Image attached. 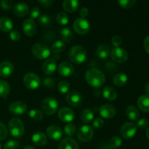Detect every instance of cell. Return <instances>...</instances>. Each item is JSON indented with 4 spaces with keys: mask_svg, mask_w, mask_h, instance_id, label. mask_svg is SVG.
Here are the masks:
<instances>
[{
    "mask_svg": "<svg viewBox=\"0 0 149 149\" xmlns=\"http://www.w3.org/2000/svg\"><path fill=\"white\" fill-rule=\"evenodd\" d=\"M86 81L95 88H100L104 84L106 77L104 74L97 68H90L85 73Z\"/></svg>",
    "mask_w": 149,
    "mask_h": 149,
    "instance_id": "cell-1",
    "label": "cell"
},
{
    "mask_svg": "<svg viewBox=\"0 0 149 149\" xmlns=\"http://www.w3.org/2000/svg\"><path fill=\"white\" fill-rule=\"evenodd\" d=\"M68 57L73 63L79 65L87 59V51L81 45H75L70 50Z\"/></svg>",
    "mask_w": 149,
    "mask_h": 149,
    "instance_id": "cell-2",
    "label": "cell"
},
{
    "mask_svg": "<svg viewBox=\"0 0 149 149\" xmlns=\"http://www.w3.org/2000/svg\"><path fill=\"white\" fill-rule=\"evenodd\" d=\"M8 128L12 136L15 138H21L24 134V125L18 118L14 117L10 119L8 124Z\"/></svg>",
    "mask_w": 149,
    "mask_h": 149,
    "instance_id": "cell-3",
    "label": "cell"
},
{
    "mask_svg": "<svg viewBox=\"0 0 149 149\" xmlns=\"http://www.w3.org/2000/svg\"><path fill=\"white\" fill-rule=\"evenodd\" d=\"M31 52L33 56L39 60H44L50 55V49L47 45L43 43H36L31 48Z\"/></svg>",
    "mask_w": 149,
    "mask_h": 149,
    "instance_id": "cell-4",
    "label": "cell"
},
{
    "mask_svg": "<svg viewBox=\"0 0 149 149\" xmlns=\"http://www.w3.org/2000/svg\"><path fill=\"white\" fill-rule=\"evenodd\" d=\"M42 109L44 113L47 115H52L58 109V102L54 97H47L43 100Z\"/></svg>",
    "mask_w": 149,
    "mask_h": 149,
    "instance_id": "cell-5",
    "label": "cell"
},
{
    "mask_svg": "<svg viewBox=\"0 0 149 149\" xmlns=\"http://www.w3.org/2000/svg\"><path fill=\"white\" fill-rule=\"evenodd\" d=\"M23 83L27 88L36 90L41 84V79L39 76L33 73H27L23 77Z\"/></svg>",
    "mask_w": 149,
    "mask_h": 149,
    "instance_id": "cell-6",
    "label": "cell"
},
{
    "mask_svg": "<svg viewBox=\"0 0 149 149\" xmlns=\"http://www.w3.org/2000/svg\"><path fill=\"white\" fill-rule=\"evenodd\" d=\"M77 138L80 141L86 143L90 141L94 135V130L89 125H83L77 130Z\"/></svg>",
    "mask_w": 149,
    "mask_h": 149,
    "instance_id": "cell-7",
    "label": "cell"
},
{
    "mask_svg": "<svg viewBox=\"0 0 149 149\" xmlns=\"http://www.w3.org/2000/svg\"><path fill=\"white\" fill-rule=\"evenodd\" d=\"M73 28L77 33L81 35L88 33L90 29V24L87 20L84 18H77L73 24Z\"/></svg>",
    "mask_w": 149,
    "mask_h": 149,
    "instance_id": "cell-8",
    "label": "cell"
},
{
    "mask_svg": "<svg viewBox=\"0 0 149 149\" xmlns=\"http://www.w3.org/2000/svg\"><path fill=\"white\" fill-rule=\"evenodd\" d=\"M137 130H138V127L135 124L132 122H126L121 127V135L125 139H130L132 137L135 136L137 132Z\"/></svg>",
    "mask_w": 149,
    "mask_h": 149,
    "instance_id": "cell-9",
    "label": "cell"
},
{
    "mask_svg": "<svg viewBox=\"0 0 149 149\" xmlns=\"http://www.w3.org/2000/svg\"><path fill=\"white\" fill-rule=\"evenodd\" d=\"M111 57L114 62L123 63L128 59V53L125 49L121 47H114L111 52Z\"/></svg>",
    "mask_w": 149,
    "mask_h": 149,
    "instance_id": "cell-10",
    "label": "cell"
},
{
    "mask_svg": "<svg viewBox=\"0 0 149 149\" xmlns=\"http://www.w3.org/2000/svg\"><path fill=\"white\" fill-rule=\"evenodd\" d=\"M65 98H66L67 103L73 107H79L82 104V96L79 92L75 91V90H72L67 93Z\"/></svg>",
    "mask_w": 149,
    "mask_h": 149,
    "instance_id": "cell-11",
    "label": "cell"
},
{
    "mask_svg": "<svg viewBox=\"0 0 149 149\" xmlns=\"http://www.w3.org/2000/svg\"><path fill=\"white\" fill-rule=\"evenodd\" d=\"M9 111L10 113L15 116H19L26 113L27 110V106L24 102L15 101L12 103L9 106Z\"/></svg>",
    "mask_w": 149,
    "mask_h": 149,
    "instance_id": "cell-12",
    "label": "cell"
},
{
    "mask_svg": "<svg viewBox=\"0 0 149 149\" xmlns=\"http://www.w3.org/2000/svg\"><path fill=\"white\" fill-rule=\"evenodd\" d=\"M46 132L49 139L55 141L61 140L63 135V132L62 129L56 125H52V126L48 127Z\"/></svg>",
    "mask_w": 149,
    "mask_h": 149,
    "instance_id": "cell-13",
    "label": "cell"
},
{
    "mask_svg": "<svg viewBox=\"0 0 149 149\" xmlns=\"http://www.w3.org/2000/svg\"><path fill=\"white\" fill-rule=\"evenodd\" d=\"M58 117L62 122L69 124L75 119V113L71 109L64 107L58 111Z\"/></svg>",
    "mask_w": 149,
    "mask_h": 149,
    "instance_id": "cell-14",
    "label": "cell"
},
{
    "mask_svg": "<svg viewBox=\"0 0 149 149\" xmlns=\"http://www.w3.org/2000/svg\"><path fill=\"white\" fill-rule=\"evenodd\" d=\"M99 113L104 119H111L116 115V109L111 104H105L99 109Z\"/></svg>",
    "mask_w": 149,
    "mask_h": 149,
    "instance_id": "cell-15",
    "label": "cell"
},
{
    "mask_svg": "<svg viewBox=\"0 0 149 149\" xmlns=\"http://www.w3.org/2000/svg\"><path fill=\"white\" fill-rule=\"evenodd\" d=\"M23 30L25 34L29 36H33L37 31L36 23L31 18L26 19L23 23Z\"/></svg>",
    "mask_w": 149,
    "mask_h": 149,
    "instance_id": "cell-16",
    "label": "cell"
},
{
    "mask_svg": "<svg viewBox=\"0 0 149 149\" xmlns=\"http://www.w3.org/2000/svg\"><path fill=\"white\" fill-rule=\"evenodd\" d=\"M58 73L62 77H68L74 74V68L72 64L68 61H63L61 63L58 68Z\"/></svg>",
    "mask_w": 149,
    "mask_h": 149,
    "instance_id": "cell-17",
    "label": "cell"
},
{
    "mask_svg": "<svg viewBox=\"0 0 149 149\" xmlns=\"http://www.w3.org/2000/svg\"><path fill=\"white\" fill-rule=\"evenodd\" d=\"M14 65L10 61H3L0 63V77L7 78L13 74Z\"/></svg>",
    "mask_w": 149,
    "mask_h": 149,
    "instance_id": "cell-18",
    "label": "cell"
},
{
    "mask_svg": "<svg viewBox=\"0 0 149 149\" xmlns=\"http://www.w3.org/2000/svg\"><path fill=\"white\" fill-rule=\"evenodd\" d=\"M57 65L55 60L49 58L46 60L42 65V71L47 75H51L56 71Z\"/></svg>",
    "mask_w": 149,
    "mask_h": 149,
    "instance_id": "cell-19",
    "label": "cell"
},
{
    "mask_svg": "<svg viewBox=\"0 0 149 149\" xmlns=\"http://www.w3.org/2000/svg\"><path fill=\"white\" fill-rule=\"evenodd\" d=\"M13 13L18 17L26 16L29 13V7L27 4L20 2L16 4L13 7Z\"/></svg>",
    "mask_w": 149,
    "mask_h": 149,
    "instance_id": "cell-20",
    "label": "cell"
},
{
    "mask_svg": "<svg viewBox=\"0 0 149 149\" xmlns=\"http://www.w3.org/2000/svg\"><path fill=\"white\" fill-rule=\"evenodd\" d=\"M58 149H79V145L75 140L68 137L61 141Z\"/></svg>",
    "mask_w": 149,
    "mask_h": 149,
    "instance_id": "cell-21",
    "label": "cell"
},
{
    "mask_svg": "<svg viewBox=\"0 0 149 149\" xmlns=\"http://www.w3.org/2000/svg\"><path fill=\"white\" fill-rule=\"evenodd\" d=\"M32 141L36 146H43L47 142V138L44 132H36L32 135Z\"/></svg>",
    "mask_w": 149,
    "mask_h": 149,
    "instance_id": "cell-22",
    "label": "cell"
},
{
    "mask_svg": "<svg viewBox=\"0 0 149 149\" xmlns=\"http://www.w3.org/2000/svg\"><path fill=\"white\" fill-rule=\"evenodd\" d=\"M79 4V1L77 0H65L63 2V7L65 11L71 13L78 10Z\"/></svg>",
    "mask_w": 149,
    "mask_h": 149,
    "instance_id": "cell-23",
    "label": "cell"
},
{
    "mask_svg": "<svg viewBox=\"0 0 149 149\" xmlns=\"http://www.w3.org/2000/svg\"><path fill=\"white\" fill-rule=\"evenodd\" d=\"M138 106L142 111L149 113V95L147 94L143 95L138 98Z\"/></svg>",
    "mask_w": 149,
    "mask_h": 149,
    "instance_id": "cell-24",
    "label": "cell"
},
{
    "mask_svg": "<svg viewBox=\"0 0 149 149\" xmlns=\"http://www.w3.org/2000/svg\"><path fill=\"white\" fill-rule=\"evenodd\" d=\"M13 23L11 19L7 17L0 18V30L4 32H10L13 31Z\"/></svg>",
    "mask_w": 149,
    "mask_h": 149,
    "instance_id": "cell-25",
    "label": "cell"
},
{
    "mask_svg": "<svg viewBox=\"0 0 149 149\" xmlns=\"http://www.w3.org/2000/svg\"><path fill=\"white\" fill-rule=\"evenodd\" d=\"M96 54L97 57L102 60H105L111 54L110 48L106 45H100L97 47L96 49Z\"/></svg>",
    "mask_w": 149,
    "mask_h": 149,
    "instance_id": "cell-26",
    "label": "cell"
},
{
    "mask_svg": "<svg viewBox=\"0 0 149 149\" xmlns=\"http://www.w3.org/2000/svg\"><path fill=\"white\" fill-rule=\"evenodd\" d=\"M103 96L105 97V99L110 101L116 100L117 97V93L115 90L114 88L112 87H104L103 90Z\"/></svg>",
    "mask_w": 149,
    "mask_h": 149,
    "instance_id": "cell-27",
    "label": "cell"
},
{
    "mask_svg": "<svg viewBox=\"0 0 149 149\" xmlns=\"http://www.w3.org/2000/svg\"><path fill=\"white\" fill-rule=\"evenodd\" d=\"M126 115L130 120L136 121L139 119L140 113L138 109L134 106H128L126 109Z\"/></svg>",
    "mask_w": 149,
    "mask_h": 149,
    "instance_id": "cell-28",
    "label": "cell"
},
{
    "mask_svg": "<svg viewBox=\"0 0 149 149\" xmlns=\"http://www.w3.org/2000/svg\"><path fill=\"white\" fill-rule=\"evenodd\" d=\"M80 118L84 123L89 124L94 119V113L90 109H84L80 114Z\"/></svg>",
    "mask_w": 149,
    "mask_h": 149,
    "instance_id": "cell-29",
    "label": "cell"
},
{
    "mask_svg": "<svg viewBox=\"0 0 149 149\" xmlns=\"http://www.w3.org/2000/svg\"><path fill=\"white\" fill-rule=\"evenodd\" d=\"M127 76L125 74L120 73V74H118L116 75H115V77H113V82L117 87H122V86H124L127 82Z\"/></svg>",
    "mask_w": 149,
    "mask_h": 149,
    "instance_id": "cell-30",
    "label": "cell"
},
{
    "mask_svg": "<svg viewBox=\"0 0 149 149\" xmlns=\"http://www.w3.org/2000/svg\"><path fill=\"white\" fill-rule=\"evenodd\" d=\"M61 36L63 39V42H70L74 38V34L73 32L69 28H64L61 29Z\"/></svg>",
    "mask_w": 149,
    "mask_h": 149,
    "instance_id": "cell-31",
    "label": "cell"
},
{
    "mask_svg": "<svg viewBox=\"0 0 149 149\" xmlns=\"http://www.w3.org/2000/svg\"><path fill=\"white\" fill-rule=\"evenodd\" d=\"M65 42H63L61 40L56 41L55 42H54L52 44V47H51V50L55 54L61 53L63 51L65 50Z\"/></svg>",
    "mask_w": 149,
    "mask_h": 149,
    "instance_id": "cell-32",
    "label": "cell"
},
{
    "mask_svg": "<svg viewBox=\"0 0 149 149\" xmlns=\"http://www.w3.org/2000/svg\"><path fill=\"white\" fill-rule=\"evenodd\" d=\"M10 91V87L7 81L0 80V97L5 98L9 95Z\"/></svg>",
    "mask_w": 149,
    "mask_h": 149,
    "instance_id": "cell-33",
    "label": "cell"
},
{
    "mask_svg": "<svg viewBox=\"0 0 149 149\" xmlns=\"http://www.w3.org/2000/svg\"><path fill=\"white\" fill-rule=\"evenodd\" d=\"M122 140L121 139L120 137L118 136H115L113 137L109 141V148H112V149H116L122 146Z\"/></svg>",
    "mask_w": 149,
    "mask_h": 149,
    "instance_id": "cell-34",
    "label": "cell"
},
{
    "mask_svg": "<svg viewBox=\"0 0 149 149\" xmlns=\"http://www.w3.org/2000/svg\"><path fill=\"white\" fill-rule=\"evenodd\" d=\"M57 21L61 26H66L69 22L68 15L63 12L59 13L57 15Z\"/></svg>",
    "mask_w": 149,
    "mask_h": 149,
    "instance_id": "cell-35",
    "label": "cell"
},
{
    "mask_svg": "<svg viewBox=\"0 0 149 149\" xmlns=\"http://www.w3.org/2000/svg\"><path fill=\"white\" fill-rule=\"evenodd\" d=\"M29 115L32 119L36 121L42 120L44 117L43 113L38 109H31L29 112Z\"/></svg>",
    "mask_w": 149,
    "mask_h": 149,
    "instance_id": "cell-36",
    "label": "cell"
},
{
    "mask_svg": "<svg viewBox=\"0 0 149 149\" xmlns=\"http://www.w3.org/2000/svg\"><path fill=\"white\" fill-rule=\"evenodd\" d=\"M69 88H70L69 83H68L67 81H65V80H63V81H61L59 83H58V89L61 94H65V93H68V90H69Z\"/></svg>",
    "mask_w": 149,
    "mask_h": 149,
    "instance_id": "cell-37",
    "label": "cell"
},
{
    "mask_svg": "<svg viewBox=\"0 0 149 149\" xmlns=\"http://www.w3.org/2000/svg\"><path fill=\"white\" fill-rule=\"evenodd\" d=\"M64 132L66 135L71 138V136H74L77 132V128L76 126L72 123H69L66 125L64 127Z\"/></svg>",
    "mask_w": 149,
    "mask_h": 149,
    "instance_id": "cell-38",
    "label": "cell"
},
{
    "mask_svg": "<svg viewBox=\"0 0 149 149\" xmlns=\"http://www.w3.org/2000/svg\"><path fill=\"white\" fill-rule=\"evenodd\" d=\"M119 5L125 9H130L132 8L136 4L135 0H119L118 1Z\"/></svg>",
    "mask_w": 149,
    "mask_h": 149,
    "instance_id": "cell-39",
    "label": "cell"
},
{
    "mask_svg": "<svg viewBox=\"0 0 149 149\" xmlns=\"http://www.w3.org/2000/svg\"><path fill=\"white\" fill-rule=\"evenodd\" d=\"M38 21H39L40 25L46 26L50 24L52 20H51L50 17L49 15H42L39 16V19H38Z\"/></svg>",
    "mask_w": 149,
    "mask_h": 149,
    "instance_id": "cell-40",
    "label": "cell"
},
{
    "mask_svg": "<svg viewBox=\"0 0 149 149\" xmlns=\"http://www.w3.org/2000/svg\"><path fill=\"white\" fill-rule=\"evenodd\" d=\"M19 146H20V143L18 141L16 140H11L6 143L4 149H18Z\"/></svg>",
    "mask_w": 149,
    "mask_h": 149,
    "instance_id": "cell-41",
    "label": "cell"
},
{
    "mask_svg": "<svg viewBox=\"0 0 149 149\" xmlns=\"http://www.w3.org/2000/svg\"><path fill=\"white\" fill-rule=\"evenodd\" d=\"M8 135V131L5 125L0 122V141L6 139Z\"/></svg>",
    "mask_w": 149,
    "mask_h": 149,
    "instance_id": "cell-42",
    "label": "cell"
},
{
    "mask_svg": "<svg viewBox=\"0 0 149 149\" xmlns=\"http://www.w3.org/2000/svg\"><path fill=\"white\" fill-rule=\"evenodd\" d=\"M10 37L14 42H18V41H20V38H21V35H20V32L17 31L13 30L10 31Z\"/></svg>",
    "mask_w": 149,
    "mask_h": 149,
    "instance_id": "cell-43",
    "label": "cell"
},
{
    "mask_svg": "<svg viewBox=\"0 0 149 149\" xmlns=\"http://www.w3.org/2000/svg\"><path fill=\"white\" fill-rule=\"evenodd\" d=\"M41 11L39 10V8L38 7H33L31 9V10L30 11V17L31 20H33V19H36L38 17H39L40 16Z\"/></svg>",
    "mask_w": 149,
    "mask_h": 149,
    "instance_id": "cell-44",
    "label": "cell"
},
{
    "mask_svg": "<svg viewBox=\"0 0 149 149\" xmlns=\"http://www.w3.org/2000/svg\"><path fill=\"white\" fill-rule=\"evenodd\" d=\"M122 38L120 37L118 35H115V36H113L111 39V43L115 47H119L121 45H122Z\"/></svg>",
    "mask_w": 149,
    "mask_h": 149,
    "instance_id": "cell-45",
    "label": "cell"
},
{
    "mask_svg": "<svg viewBox=\"0 0 149 149\" xmlns=\"http://www.w3.org/2000/svg\"><path fill=\"white\" fill-rule=\"evenodd\" d=\"M93 127L96 128V129H100L104 125V121L101 118H96L94 121H93Z\"/></svg>",
    "mask_w": 149,
    "mask_h": 149,
    "instance_id": "cell-46",
    "label": "cell"
},
{
    "mask_svg": "<svg viewBox=\"0 0 149 149\" xmlns=\"http://www.w3.org/2000/svg\"><path fill=\"white\" fill-rule=\"evenodd\" d=\"M13 1L10 0H3L1 2V7L4 10H10L13 7Z\"/></svg>",
    "mask_w": 149,
    "mask_h": 149,
    "instance_id": "cell-47",
    "label": "cell"
},
{
    "mask_svg": "<svg viewBox=\"0 0 149 149\" xmlns=\"http://www.w3.org/2000/svg\"><path fill=\"white\" fill-rule=\"evenodd\" d=\"M148 125V121L146 119H141L138 120L137 124V127H139L141 129H145Z\"/></svg>",
    "mask_w": 149,
    "mask_h": 149,
    "instance_id": "cell-48",
    "label": "cell"
},
{
    "mask_svg": "<svg viewBox=\"0 0 149 149\" xmlns=\"http://www.w3.org/2000/svg\"><path fill=\"white\" fill-rule=\"evenodd\" d=\"M44 85L47 87H52L54 85V80L51 78H46L44 79Z\"/></svg>",
    "mask_w": 149,
    "mask_h": 149,
    "instance_id": "cell-49",
    "label": "cell"
},
{
    "mask_svg": "<svg viewBox=\"0 0 149 149\" xmlns=\"http://www.w3.org/2000/svg\"><path fill=\"white\" fill-rule=\"evenodd\" d=\"M38 2L45 7H51L53 4V1H50V0H42V1H38Z\"/></svg>",
    "mask_w": 149,
    "mask_h": 149,
    "instance_id": "cell-50",
    "label": "cell"
},
{
    "mask_svg": "<svg viewBox=\"0 0 149 149\" xmlns=\"http://www.w3.org/2000/svg\"><path fill=\"white\" fill-rule=\"evenodd\" d=\"M79 15L81 17V18L85 19V17H87L89 15V10L87 8H86V7H84V8H82L80 10Z\"/></svg>",
    "mask_w": 149,
    "mask_h": 149,
    "instance_id": "cell-51",
    "label": "cell"
},
{
    "mask_svg": "<svg viewBox=\"0 0 149 149\" xmlns=\"http://www.w3.org/2000/svg\"><path fill=\"white\" fill-rule=\"evenodd\" d=\"M143 46H144V49H145L146 52L148 54H149V36H147V37H146V39H144Z\"/></svg>",
    "mask_w": 149,
    "mask_h": 149,
    "instance_id": "cell-52",
    "label": "cell"
},
{
    "mask_svg": "<svg viewBox=\"0 0 149 149\" xmlns=\"http://www.w3.org/2000/svg\"><path fill=\"white\" fill-rule=\"evenodd\" d=\"M145 91H146V93H147V95H149V81L148 83H147L146 84Z\"/></svg>",
    "mask_w": 149,
    "mask_h": 149,
    "instance_id": "cell-53",
    "label": "cell"
},
{
    "mask_svg": "<svg viewBox=\"0 0 149 149\" xmlns=\"http://www.w3.org/2000/svg\"><path fill=\"white\" fill-rule=\"evenodd\" d=\"M24 149H36L33 146H31V145H28L26 146H25Z\"/></svg>",
    "mask_w": 149,
    "mask_h": 149,
    "instance_id": "cell-54",
    "label": "cell"
},
{
    "mask_svg": "<svg viewBox=\"0 0 149 149\" xmlns=\"http://www.w3.org/2000/svg\"><path fill=\"white\" fill-rule=\"evenodd\" d=\"M146 137L149 140V126H148V127L147 128V130H146Z\"/></svg>",
    "mask_w": 149,
    "mask_h": 149,
    "instance_id": "cell-55",
    "label": "cell"
},
{
    "mask_svg": "<svg viewBox=\"0 0 149 149\" xmlns=\"http://www.w3.org/2000/svg\"><path fill=\"white\" fill-rule=\"evenodd\" d=\"M1 144H0V149H1Z\"/></svg>",
    "mask_w": 149,
    "mask_h": 149,
    "instance_id": "cell-56",
    "label": "cell"
}]
</instances>
